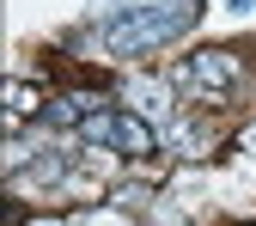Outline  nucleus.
<instances>
[{
  "instance_id": "423d86ee",
  "label": "nucleus",
  "mask_w": 256,
  "mask_h": 226,
  "mask_svg": "<svg viewBox=\"0 0 256 226\" xmlns=\"http://www.w3.org/2000/svg\"><path fill=\"white\" fill-rule=\"evenodd\" d=\"M24 226H61V220H24Z\"/></svg>"
},
{
  "instance_id": "f03ea898",
  "label": "nucleus",
  "mask_w": 256,
  "mask_h": 226,
  "mask_svg": "<svg viewBox=\"0 0 256 226\" xmlns=\"http://www.w3.org/2000/svg\"><path fill=\"white\" fill-rule=\"evenodd\" d=\"M238 80H244V68H238L232 49H196L189 61H177V74H171V86L189 92L196 104H226Z\"/></svg>"
},
{
  "instance_id": "39448f33",
  "label": "nucleus",
  "mask_w": 256,
  "mask_h": 226,
  "mask_svg": "<svg viewBox=\"0 0 256 226\" xmlns=\"http://www.w3.org/2000/svg\"><path fill=\"white\" fill-rule=\"evenodd\" d=\"M43 104H49V98H43L37 86H24V80H12V86H6V110H12V122H24L30 110H43Z\"/></svg>"
},
{
  "instance_id": "f257e3e1",
  "label": "nucleus",
  "mask_w": 256,
  "mask_h": 226,
  "mask_svg": "<svg viewBox=\"0 0 256 226\" xmlns=\"http://www.w3.org/2000/svg\"><path fill=\"white\" fill-rule=\"evenodd\" d=\"M202 0H128V7L104 13V49L110 55H146L158 43H171L177 31H189V19H196Z\"/></svg>"
},
{
  "instance_id": "20e7f679",
  "label": "nucleus",
  "mask_w": 256,
  "mask_h": 226,
  "mask_svg": "<svg viewBox=\"0 0 256 226\" xmlns=\"http://www.w3.org/2000/svg\"><path fill=\"white\" fill-rule=\"evenodd\" d=\"M165 141H171L177 153H189V159H202V153L214 147V128H208L202 116H171V122H165Z\"/></svg>"
},
{
  "instance_id": "0eeeda50",
  "label": "nucleus",
  "mask_w": 256,
  "mask_h": 226,
  "mask_svg": "<svg viewBox=\"0 0 256 226\" xmlns=\"http://www.w3.org/2000/svg\"><path fill=\"white\" fill-rule=\"evenodd\" d=\"M232 7H238V13H244V7H250V0H232Z\"/></svg>"
},
{
  "instance_id": "7ed1b4c3",
  "label": "nucleus",
  "mask_w": 256,
  "mask_h": 226,
  "mask_svg": "<svg viewBox=\"0 0 256 226\" xmlns=\"http://www.w3.org/2000/svg\"><path fill=\"white\" fill-rule=\"evenodd\" d=\"M122 92H128V104H140L152 122H171V116H177V110H171V92H177V86H165V80H128Z\"/></svg>"
}]
</instances>
